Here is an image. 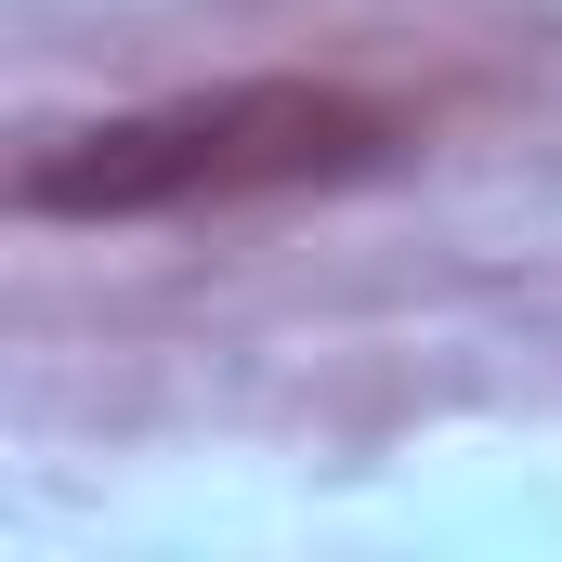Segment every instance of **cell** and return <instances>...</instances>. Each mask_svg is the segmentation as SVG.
<instances>
[{"label":"cell","instance_id":"cell-1","mask_svg":"<svg viewBox=\"0 0 562 562\" xmlns=\"http://www.w3.org/2000/svg\"><path fill=\"white\" fill-rule=\"evenodd\" d=\"M406 157V119L327 79H223V92H170L132 119L40 144L13 170L26 223H170V210H223V196H301V183H367Z\"/></svg>","mask_w":562,"mask_h":562}]
</instances>
